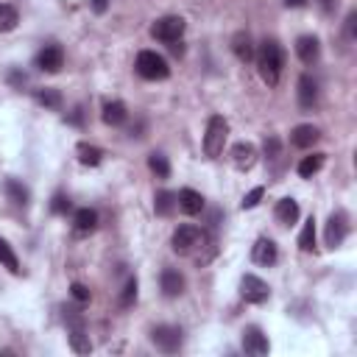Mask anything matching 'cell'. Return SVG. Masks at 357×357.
Listing matches in <instances>:
<instances>
[{"instance_id": "cell-29", "label": "cell", "mask_w": 357, "mask_h": 357, "mask_svg": "<svg viewBox=\"0 0 357 357\" xmlns=\"http://www.w3.org/2000/svg\"><path fill=\"white\" fill-rule=\"evenodd\" d=\"M148 167H151V173H153L156 178H167V176H170V162H167V156H165L162 151H153V153L148 156Z\"/></svg>"}, {"instance_id": "cell-21", "label": "cell", "mask_w": 357, "mask_h": 357, "mask_svg": "<svg viewBox=\"0 0 357 357\" xmlns=\"http://www.w3.org/2000/svg\"><path fill=\"white\" fill-rule=\"evenodd\" d=\"M100 117H103L106 126H123V123L128 120V109H126V103H120V100H109V103H103Z\"/></svg>"}, {"instance_id": "cell-39", "label": "cell", "mask_w": 357, "mask_h": 357, "mask_svg": "<svg viewBox=\"0 0 357 357\" xmlns=\"http://www.w3.org/2000/svg\"><path fill=\"white\" fill-rule=\"evenodd\" d=\"M354 22H357V14L351 11V14L346 17V36H349V39H354Z\"/></svg>"}, {"instance_id": "cell-11", "label": "cell", "mask_w": 357, "mask_h": 357, "mask_svg": "<svg viewBox=\"0 0 357 357\" xmlns=\"http://www.w3.org/2000/svg\"><path fill=\"white\" fill-rule=\"evenodd\" d=\"M296 56L301 59V64L312 67V64L321 59V42H318V36H312V33L298 36V39H296Z\"/></svg>"}, {"instance_id": "cell-40", "label": "cell", "mask_w": 357, "mask_h": 357, "mask_svg": "<svg viewBox=\"0 0 357 357\" xmlns=\"http://www.w3.org/2000/svg\"><path fill=\"white\" fill-rule=\"evenodd\" d=\"M89 8H92L95 14H103V11L109 8V0H89Z\"/></svg>"}, {"instance_id": "cell-7", "label": "cell", "mask_w": 357, "mask_h": 357, "mask_svg": "<svg viewBox=\"0 0 357 357\" xmlns=\"http://www.w3.org/2000/svg\"><path fill=\"white\" fill-rule=\"evenodd\" d=\"M240 296L248 301V304H265L271 298V287L265 279L254 276V273H245L240 279Z\"/></svg>"}, {"instance_id": "cell-37", "label": "cell", "mask_w": 357, "mask_h": 357, "mask_svg": "<svg viewBox=\"0 0 357 357\" xmlns=\"http://www.w3.org/2000/svg\"><path fill=\"white\" fill-rule=\"evenodd\" d=\"M64 321H67L70 329H73V326H84V315H81L78 307H64Z\"/></svg>"}, {"instance_id": "cell-35", "label": "cell", "mask_w": 357, "mask_h": 357, "mask_svg": "<svg viewBox=\"0 0 357 357\" xmlns=\"http://www.w3.org/2000/svg\"><path fill=\"white\" fill-rule=\"evenodd\" d=\"M262 192H265L262 187H254L251 192H245V195H243V201H240V206H243V209H254V206L259 204V198H262Z\"/></svg>"}, {"instance_id": "cell-24", "label": "cell", "mask_w": 357, "mask_h": 357, "mask_svg": "<svg viewBox=\"0 0 357 357\" xmlns=\"http://www.w3.org/2000/svg\"><path fill=\"white\" fill-rule=\"evenodd\" d=\"M176 206H178L176 192H170V190H159V192H156V198H153V212H156L159 218H170V215L176 212Z\"/></svg>"}, {"instance_id": "cell-6", "label": "cell", "mask_w": 357, "mask_h": 357, "mask_svg": "<svg viewBox=\"0 0 357 357\" xmlns=\"http://www.w3.org/2000/svg\"><path fill=\"white\" fill-rule=\"evenodd\" d=\"M170 243H173V251L176 254H192L204 243V231L198 226H192V223H181V226H176Z\"/></svg>"}, {"instance_id": "cell-31", "label": "cell", "mask_w": 357, "mask_h": 357, "mask_svg": "<svg viewBox=\"0 0 357 357\" xmlns=\"http://www.w3.org/2000/svg\"><path fill=\"white\" fill-rule=\"evenodd\" d=\"M0 265L8 268L11 273H20V271H22V268H20V259H17V254H14V248H11L8 240H3V237H0Z\"/></svg>"}, {"instance_id": "cell-4", "label": "cell", "mask_w": 357, "mask_h": 357, "mask_svg": "<svg viewBox=\"0 0 357 357\" xmlns=\"http://www.w3.org/2000/svg\"><path fill=\"white\" fill-rule=\"evenodd\" d=\"M184 28H187L184 17H178V14H165V17H159V20L151 25V36L159 39V42H165V45H173V42H178V39L184 36Z\"/></svg>"}, {"instance_id": "cell-15", "label": "cell", "mask_w": 357, "mask_h": 357, "mask_svg": "<svg viewBox=\"0 0 357 357\" xmlns=\"http://www.w3.org/2000/svg\"><path fill=\"white\" fill-rule=\"evenodd\" d=\"M315 103H318V84L310 73H304L298 78V106L304 112H310V109H315Z\"/></svg>"}, {"instance_id": "cell-34", "label": "cell", "mask_w": 357, "mask_h": 357, "mask_svg": "<svg viewBox=\"0 0 357 357\" xmlns=\"http://www.w3.org/2000/svg\"><path fill=\"white\" fill-rule=\"evenodd\" d=\"M265 156H268L271 162L282 156V142H279V137H268V139H265Z\"/></svg>"}, {"instance_id": "cell-28", "label": "cell", "mask_w": 357, "mask_h": 357, "mask_svg": "<svg viewBox=\"0 0 357 357\" xmlns=\"http://www.w3.org/2000/svg\"><path fill=\"white\" fill-rule=\"evenodd\" d=\"M324 153H310V156H304L301 162H298V176L301 178H310V176H315L321 167H324Z\"/></svg>"}, {"instance_id": "cell-5", "label": "cell", "mask_w": 357, "mask_h": 357, "mask_svg": "<svg viewBox=\"0 0 357 357\" xmlns=\"http://www.w3.org/2000/svg\"><path fill=\"white\" fill-rule=\"evenodd\" d=\"M151 343H153L159 351H165V354H176V351L181 349V343H184V332H181V326L159 324V326L151 329Z\"/></svg>"}, {"instance_id": "cell-25", "label": "cell", "mask_w": 357, "mask_h": 357, "mask_svg": "<svg viewBox=\"0 0 357 357\" xmlns=\"http://www.w3.org/2000/svg\"><path fill=\"white\" fill-rule=\"evenodd\" d=\"M75 151H78V162L86 165V167H98L100 159H103V151L98 145H89V142H78Z\"/></svg>"}, {"instance_id": "cell-33", "label": "cell", "mask_w": 357, "mask_h": 357, "mask_svg": "<svg viewBox=\"0 0 357 357\" xmlns=\"http://www.w3.org/2000/svg\"><path fill=\"white\" fill-rule=\"evenodd\" d=\"M70 206H73V204H70V198H67L64 192H56V195H53V201H50V209H53L56 215H67V212H70Z\"/></svg>"}, {"instance_id": "cell-17", "label": "cell", "mask_w": 357, "mask_h": 357, "mask_svg": "<svg viewBox=\"0 0 357 357\" xmlns=\"http://www.w3.org/2000/svg\"><path fill=\"white\" fill-rule=\"evenodd\" d=\"M159 284H162V293L167 298H176L184 293V273L176 271V268H165L162 276H159Z\"/></svg>"}, {"instance_id": "cell-16", "label": "cell", "mask_w": 357, "mask_h": 357, "mask_svg": "<svg viewBox=\"0 0 357 357\" xmlns=\"http://www.w3.org/2000/svg\"><path fill=\"white\" fill-rule=\"evenodd\" d=\"M176 201H178V209L184 212V215H198V212H204V195L198 192V190H192V187H184V190H178L176 192Z\"/></svg>"}, {"instance_id": "cell-13", "label": "cell", "mask_w": 357, "mask_h": 357, "mask_svg": "<svg viewBox=\"0 0 357 357\" xmlns=\"http://www.w3.org/2000/svg\"><path fill=\"white\" fill-rule=\"evenodd\" d=\"M251 259H254L257 265H262V268H271V265L279 259L276 243H273L271 237H259V240L254 243V248H251Z\"/></svg>"}, {"instance_id": "cell-36", "label": "cell", "mask_w": 357, "mask_h": 357, "mask_svg": "<svg viewBox=\"0 0 357 357\" xmlns=\"http://www.w3.org/2000/svg\"><path fill=\"white\" fill-rule=\"evenodd\" d=\"M70 296H73L78 304H86V301H89V287L81 284V282H73V284H70Z\"/></svg>"}, {"instance_id": "cell-1", "label": "cell", "mask_w": 357, "mask_h": 357, "mask_svg": "<svg viewBox=\"0 0 357 357\" xmlns=\"http://www.w3.org/2000/svg\"><path fill=\"white\" fill-rule=\"evenodd\" d=\"M254 61H257V73L268 86H276L282 78V67H284V50L276 39H262L259 47L254 50Z\"/></svg>"}, {"instance_id": "cell-18", "label": "cell", "mask_w": 357, "mask_h": 357, "mask_svg": "<svg viewBox=\"0 0 357 357\" xmlns=\"http://www.w3.org/2000/svg\"><path fill=\"white\" fill-rule=\"evenodd\" d=\"M301 209H298V201L296 198H279L276 206H273V218L282 223V226H293L298 220Z\"/></svg>"}, {"instance_id": "cell-38", "label": "cell", "mask_w": 357, "mask_h": 357, "mask_svg": "<svg viewBox=\"0 0 357 357\" xmlns=\"http://www.w3.org/2000/svg\"><path fill=\"white\" fill-rule=\"evenodd\" d=\"M8 84H11L14 89H22V86L28 84V75H25L22 70H17V67H14V70H8Z\"/></svg>"}, {"instance_id": "cell-20", "label": "cell", "mask_w": 357, "mask_h": 357, "mask_svg": "<svg viewBox=\"0 0 357 357\" xmlns=\"http://www.w3.org/2000/svg\"><path fill=\"white\" fill-rule=\"evenodd\" d=\"M231 53H234L237 61H243V64H248V61L254 59V42H251L248 31H237V33L231 36Z\"/></svg>"}, {"instance_id": "cell-19", "label": "cell", "mask_w": 357, "mask_h": 357, "mask_svg": "<svg viewBox=\"0 0 357 357\" xmlns=\"http://www.w3.org/2000/svg\"><path fill=\"white\" fill-rule=\"evenodd\" d=\"M95 226H98V212H95V209L84 206V209H78V212L73 215V234H75V237L92 234Z\"/></svg>"}, {"instance_id": "cell-43", "label": "cell", "mask_w": 357, "mask_h": 357, "mask_svg": "<svg viewBox=\"0 0 357 357\" xmlns=\"http://www.w3.org/2000/svg\"><path fill=\"white\" fill-rule=\"evenodd\" d=\"M70 123H81V106H75V109H73V114H70Z\"/></svg>"}, {"instance_id": "cell-9", "label": "cell", "mask_w": 357, "mask_h": 357, "mask_svg": "<svg viewBox=\"0 0 357 357\" xmlns=\"http://www.w3.org/2000/svg\"><path fill=\"white\" fill-rule=\"evenodd\" d=\"M36 67H39L42 73H59V70L64 67V50H61V45H56V42L45 45V47L36 53Z\"/></svg>"}, {"instance_id": "cell-3", "label": "cell", "mask_w": 357, "mask_h": 357, "mask_svg": "<svg viewBox=\"0 0 357 357\" xmlns=\"http://www.w3.org/2000/svg\"><path fill=\"white\" fill-rule=\"evenodd\" d=\"M134 67L145 81H165L170 75V67H167L165 56H159L156 50H139Z\"/></svg>"}, {"instance_id": "cell-42", "label": "cell", "mask_w": 357, "mask_h": 357, "mask_svg": "<svg viewBox=\"0 0 357 357\" xmlns=\"http://www.w3.org/2000/svg\"><path fill=\"white\" fill-rule=\"evenodd\" d=\"M321 6H324V11H335L337 8V0H321Z\"/></svg>"}, {"instance_id": "cell-10", "label": "cell", "mask_w": 357, "mask_h": 357, "mask_svg": "<svg viewBox=\"0 0 357 357\" xmlns=\"http://www.w3.org/2000/svg\"><path fill=\"white\" fill-rule=\"evenodd\" d=\"M271 343H268V335L259 329V326H245L243 329V351L251 354V357H262L268 354Z\"/></svg>"}, {"instance_id": "cell-32", "label": "cell", "mask_w": 357, "mask_h": 357, "mask_svg": "<svg viewBox=\"0 0 357 357\" xmlns=\"http://www.w3.org/2000/svg\"><path fill=\"white\" fill-rule=\"evenodd\" d=\"M298 248L301 251H312L315 248V218H307L301 234H298Z\"/></svg>"}, {"instance_id": "cell-30", "label": "cell", "mask_w": 357, "mask_h": 357, "mask_svg": "<svg viewBox=\"0 0 357 357\" xmlns=\"http://www.w3.org/2000/svg\"><path fill=\"white\" fill-rule=\"evenodd\" d=\"M134 301H137V276H128L126 284H123V290H120V296H117V307L120 310H128Z\"/></svg>"}, {"instance_id": "cell-22", "label": "cell", "mask_w": 357, "mask_h": 357, "mask_svg": "<svg viewBox=\"0 0 357 357\" xmlns=\"http://www.w3.org/2000/svg\"><path fill=\"white\" fill-rule=\"evenodd\" d=\"M33 100H36L39 106H45V109H53V112H59V109L64 106V98H61V92H59V89H53V86H42V89H33Z\"/></svg>"}, {"instance_id": "cell-2", "label": "cell", "mask_w": 357, "mask_h": 357, "mask_svg": "<svg viewBox=\"0 0 357 357\" xmlns=\"http://www.w3.org/2000/svg\"><path fill=\"white\" fill-rule=\"evenodd\" d=\"M226 137H229V123L223 114H212L206 120V131H204V153L209 159H218L223 153V145H226Z\"/></svg>"}, {"instance_id": "cell-8", "label": "cell", "mask_w": 357, "mask_h": 357, "mask_svg": "<svg viewBox=\"0 0 357 357\" xmlns=\"http://www.w3.org/2000/svg\"><path fill=\"white\" fill-rule=\"evenodd\" d=\"M346 234H349V215H346L343 209H337V212H332L329 220H326L324 240H326L329 248H337V245L346 240Z\"/></svg>"}, {"instance_id": "cell-27", "label": "cell", "mask_w": 357, "mask_h": 357, "mask_svg": "<svg viewBox=\"0 0 357 357\" xmlns=\"http://www.w3.org/2000/svg\"><path fill=\"white\" fill-rule=\"evenodd\" d=\"M20 25V11L11 3H0V33H8Z\"/></svg>"}, {"instance_id": "cell-23", "label": "cell", "mask_w": 357, "mask_h": 357, "mask_svg": "<svg viewBox=\"0 0 357 357\" xmlns=\"http://www.w3.org/2000/svg\"><path fill=\"white\" fill-rule=\"evenodd\" d=\"M3 190H6V195H8L11 204H17V206H28L31 192H28V187H25L22 181H17V178H6V181H3Z\"/></svg>"}, {"instance_id": "cell-41", "label": "cell", "mask_w": 357, "mask_h": 357, "mask_svg": "<svg viewBox=\"0 0 357 357\" xmlns=\"http://www.w3.org/2000/svg\"><path fill=\"white\" fill-rule=\"evenodd\" d=\"M284 6H287V8H304L307 0H284Z\"/></svg>"}, {"instance_id": "cell-12", "label": "cell", "mask_w": 357, "mask_h": 357, "mask_svg": "<svg viewBox=\"0 0 357 357\" xmlns=\"http://www.w3.org/2000/svg\"><path fill=\"white\" fill-rule=\"evenodd\" d=\"M229 156H231V165L237 167V170H251L254 165H257V148L251 145V142H234L231 145V151H229Z\"/></svg>"}, {"instance_id": "cell-26", "label": "cell", "mask_w": 357, "mask_h": 357, "mask_svg": "<svg viewBox=\"0 0 357 357\" xmlns=\"http://www.w3.org/2000/svg\"><path fill=\"white\" fill-rule=\"evenodd\" d=\"M70 349L75 354H89L92 351V340H89V335H86L84 326H73L70 329Z\"/></svg>"}, {"instance_id": "cell-14", "label": "cell", "mask_w": 357, "mask_h": 357, "mask_svg": "<svg viewBox=\"0 0 357 357\" xmlns=\"http://www.w3.org/2000/svg\"><path fill=\"white\" fill-rule=\"evenodd\" d=\"M318 139H321V128L312 126V123H301L290 131V145L293 148H312Z\"/></svg>"}]
</instances>
